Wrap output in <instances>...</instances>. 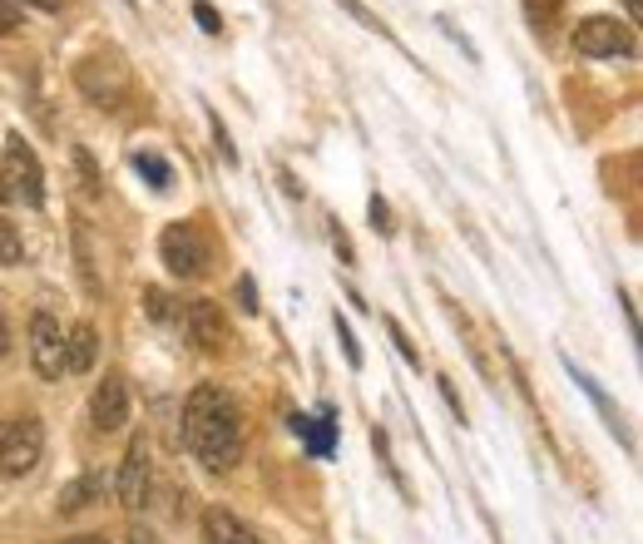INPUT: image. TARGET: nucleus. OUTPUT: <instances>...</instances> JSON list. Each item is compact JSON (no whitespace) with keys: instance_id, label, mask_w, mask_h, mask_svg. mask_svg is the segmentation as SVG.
Wrapping results in <instances>:
<instances>
[{"instance_id":"nucleus-22","label":"nucleus","mask_w":643,"mask_h":544,"mask_svg":"<svg viewBox=\"0 0 643 544\" xmlns=\"http://www.w3.org/2000/svg\"><path fill=\"white\" fill-rule=\"evenodd\" d=\"M15 25H20V5L15 0H0V35H10Z\"/></svg>"},{"instance_id":"nucleus-13","label":"nucleus","mask_w":643,"mask_h":544,"mask_svg":"<svg viewBox=\"0 0 643 544\" xmlns=\"http://www.w3.org/2000/svg\"><path fill=\"white\" fill-rule=\"evenodd\" d=\"M99 495H104V475H99V470L79 475L75 485H65V490H59V514H75V510H85V504H95Z\"/></svg>"},{"instance_id":"nucleus-11","label":"nucleus","mask_w":643,"mask_h":544,"mask_svg":"<svg viewBox=\"0 0 643 544\" xmlns=\"http://www.w3.org/2000/svg\"><path fill=\"white\" fill-rule=\"evenodd\" d=\"M198 530H203V544H263L253 524H247L243 514H233L228 504H208Z\"/></svg>"},{"instance_id":"nucleus-28","label":"nucleus","mask_w":643,"mask_h":544,"mask_svg":"<svg viewBox=\"0 0 643 544\" xmlns=\"http://www.w3.org/2000/svg\"><path fill=\"white\" fill-rule=\"evenodd\" d=\"M59 544H109L104 534H79V540H59Z\"/></svg>"},{"instance_id":"nucleus-30","label":"nucleus","mask_w":643,"mask_h":544,"mask_svg":"<svg viewBox=\"0 0 643 544\" xmlns=\"http://www.w3.org/2000/svg\"><path fill=\"white\" fill-rule=\"evenodd\" d=\"M30 5H40V10H59V0H30Z\"/></svg>"},{"instance_id":"nucleus-23","label":"nucleus","mask_w":643,"mask_h":544,"mask_svg":"<svg viewBox=\"0 0 643 544\" xmlns=\"http://www.w3.org/2000/svg\"><path fill=\"white\" fill-rule=\"evenodd\" d=\"M342 5H346V10H352V15H356V20H362V25H366V30H386V25H381V20H376V15H372V10H366V5H362V0H342Z\"/></svg>"},{"instance_id":"nucleus-20","label":"nucleus","mask_w":643,"mask_h":544,"mask_svg":"<svg viewBox=\"0 0 643 544\" xmlns=\"http://www.w3.org/2000/svg\"><path fill=\"white\" fill-rule=\"evenodd\" d=\"M193 15H198V25H203L208 35H218V30H223V20H218V10L208 5V0H193Z\"/></svg>"},{"instance_id":"nucleus-17","label":"nucleus","mask_w":643,"mask_h":544,"mask_svg":"<svg viewBox=\"0 0 643 544\" xmlns=\"http://www.w3.org/2000/svg\"><path fill=\"white\" fill-rule=\"evenodd\" d=\"M134 164H138V174H148V178H154V188H168V164H164V158H158V154H138Z\"/></svg>"},{"instance_id":"nucleus-21","label":"nucleus","mask_w":643,"mask_h":544,"mask_svg":"<svg viewBox=\"0 0 643 544\" xmlns=\"http://www.w3.org/2000/svg\"><path fill=\"white\" fill-rule=\"evenodd\" d=\"M75 164H79V174H85V188H89V193H99V174H95V164H89L85 148H75Z\"/></svg>"},{"instance_id":"nucleus-4","label":"nucleus","mask_w":643,"mask_h":544,"mask_svg":"<svg viewBox=\"0 0 643 544\" xmlns=\"http://www.w3.org/2000/svg\"><path fill=\"white\" fill-rule=\"evenodd\" d=\"M75 79H79V89H85V95L95 99V104H104V109H114L119 99L129 95V65L114 55V49H109V55H89V59H79Z\"/></svg>"},{"instance_id":"nucleus-25","label":"nucleus","mask_w":643,"mask_h":544,"mask_svg":"<svg viewBox=\"0 0 643 544\" xmlns=\"http://www.w3.org/2000/svg\"><path fill=\"white\" fill-rule=\"evenodd\" d=\"M237 302H243V312H257V292H253V277H243V282H237Z\"/></svg>"},{"instance_id":"nucleus-7","label":"nucleus","mask_w":643,"mask_h":544,"mask_svg":"<svg viewBox=\"0 0 643 544\" xmlns=\"http://www.w3.org/2000/svg\"><path fill=\"white\" fill-rule=\"evenodd\" d=\"M574 49L589 59H609V55H633V35L629 25H619L613 15H589L574 25Z\"/></svg>"},{"instance_id":"nucleus-14","label":"nucleus","mask_w":643,"mask_h":544,"mask_svg":"<svg viewBox=\"0 0 643 544\" xmlns=\"http://www.w3.org/2000/svg\"><path fill=\"white\" fill-rule=\"evenodd\" d=\"M75 253H79V277H85V287L89 292H99V273H95V253H89L85 223H75Z\"/></svg>"},{"instance_id":"nucleus-5","label":"nucleus","mask_w":643,"mask_h":544,"mask_svg":"<svg viewBox=\"0 0 643 544\" xmlns=\"http://www.w3.org/2000/svg\"><path fill=\"white\" fill-rule=\"evenodd\" d=\"M184 332H188V342L208 356H223L228 346H233V326H228L223 307H218L213 297H198V302L184 307Z\"/></svg>"},{"instance_id":"nucleus-2","label":"nucleus","mask_w":643,"mask_h":544,"mask_svg":"<svg viewBox=\"0 0 643 544\" xmlns=\"http://www.w3.org/2000/svg\"><path fill=\"white\" fill-rule=\"evenodd\" d=\"M45 460V425L40 415H5L0 421V475L5 480H25L35 465Z\"/></svg>"},{"instance_id":"nucleus-6","label":"nucleus","mask_w":643,"mask_h":544,"mask_svg":"<svg viewBox=\"0 0 643 544\" xmlns=\"http://www.w3.org/2000/svg\"><path fill=\"white\" fill-rule=\"evenodd\" d=\"M114 495L129 514H138L154 495V455H148V441H134L124 451V465H119V480H114Z\"/></svg>"},{"instance_id":"nucleus-32","label":"nucleus","mask_w":643,"mask_h":544,"mask_svg":"<svg viewBox=\"0 0 643 544\" xmlns=\"http://www.w3.org/2000/svg\"><path fill=\"white\" fill-rule=\"evenodd\" d=\"M0 198H10V184H5V174H0Z\"/></svg>"},{"instance_id":"nucleus-16","label":"nucleus","mask_w":643,"mask_h":544,"mask_svg":"<svg viewBox=\"0 0 643 544\" xmlns=\"http://www.w3.org/2000/svg\"><path fill=\"white\" fill-rule=\"evenodd\" d=\"M297 431L307 435V445H312L317 455H326V451H332V425H312V421H297Z\"/></svg>"},{"instance_id":"nucleus-26","label":"nucleus","mask_w":643,"mask_h":544,"mask_svg":"<svg viewBox=\"0 0 643 544\" xmlns=\"http://www.w3.org/2000/svg\"><path fill=\"white\" fill-rule=\"evenodd\" d=\"M124 544H164V540H158V534L148 530V524H134V530H129V540H124Z\"/></svg>"},{"instance_id":"nucleus-10","label":"nucleus","mask_w":643,"mask_h":544,"mask_svg":"<svg viewBox=\"0 0 643 544\" xmlns=\"http://www.w3.org/2000/svg\"><path fill=\"white\" fill-rule=\"evenodd\" d=\"M89 421H95V431H124L129 425V386H124V376H104V381L95 386V396H89Z\"/></svg>"},{"instance_id":"nucleus-8","label":"nucleus","mask_w":643,"mask_h":544,"mask_svg":"<svg viewBox=\"0 0 643 544\" xmlns=\"http://www.w3.org/2000/svg\"><path fill=\"white\" fill-rule=\"evenodd\" d=\"M5 164H10V174H5L10 193H15V198H25L30 208H40V203H45V168H40L35 148H30L20 134H10V144H5Z\"/></svg>"},{"instance_id":"nucleus-18","label":"nucleus","mask_w":643,"mask_h":544,"mask_svg":"<svg viewBox=\"0 0 643 544\" xmlns=\"http://www.w3.org/2000/svg\"><path fill=\"white\" fill-rule=\"evenodd\" d=\"M524 10H530L534 30H550V20L559 15V0H524Z\"/></svg>"},{"instance_id":"nucleus-15","label":"nucleus","mask_w":643,"mask_h":544,"mask_svg":"<svg viewBox=\"0 0 643 544\" xmlns=\"http://www.w3.org/2000/svg\"><path fill=\"white\" fill-rule=\"evenodd\" d=\"M20 257H25V243H20L15 223H10V218H0V263H5V267H15Z\"/></svg>"},{"instance_id":"nucleus-27","label":"nucleus","mask_w":643,"mask_h":544,"mask_svg":"<svg viewBox=\"0 0 643 544\" xmlns=\"http://www.w3.org/2000/svg\"><path fill=\"white\" fill-rule=\"evenodd\" d=\"M372 218H376V227H381V233H391V208H386L381 198H372Z\"/></svg>"},{"instance_id":"nucleus-1","label":"nucleus","mask_w":643,"mask_h":544,"mask_svg":"<svg viewBox=\"0 0 643 544\" xmlns=\"http://www.w3.org/2000/svg\"><path fill=\"white\" fill-rule=\"evenodd\" d=\"M184 445L193 460L213 475H228L243 460V411H237L233 391L223 386H198L184 401Z\"/></svg>"},{"instance_id":"nucleus-24","label":"nucleus","mask_w":643,"mask_h":544,"mask_svg":"<svg viewBox=\"0 0 643 544\" xmlns=\"http://www.w3.org/2000/svg\"><path fill=\"white\" fill-rule=\"evenodd\" d=\"M213 138H218V154H223V164H237V154H233V144H228V129L213 119Z\"/></svg>"},{"instance_id":"nucleus-9","label":"nucleus","mask_w":643,"mask_h":544,"mask_svg":"<svg viewBox=\"0 0 643 544\" xmlns=\"http://www.w3.org/2000/svg\"><path fill=\"white\" fill-rule=\"evenodd\" d=\"M30 362L45 381H59L65 376V326L55 322L49 312L30 317Z\"/></svg>"},{"instance_id":"nucleus-29","label":"nucleus","mask_w":643,"mask_h":544,"mask_svg":"<svg viewBox=\"0 0 643 544\" xmlns=\"http://www.w3.org/2000/svg\"><path fill=\"white\" fill-rule=\"evenodd\" d=\"M10 352V326H5V317H0V356Z\"/></svg>"},{"instance_id":"nucleus-31","label":"nucleus","mask_w":643,"mask_h":544,"mask_svg":"<svg viewBox=\"0 0 643 544\" xmlns=\"http://www.w3.org/2000/svg\"><path fill=\"white\" fill-rule=\"evenodd\" d=\"M629 15H633V20L643 15V0H629Z\"/></svg>"},{"instance_id":"nucleus-19","label":"nucleus","mask_w":643,"mask_h":544,"mask_svg":"<svg viewBox=\"0 0 643 544\" xmlns=\"http://www.w3.org/2000/svg\"><path fill=\"white\" fill-rule=\"evenodd\" d=\"M144 312L158 317V322H168V317H174V307H168V292H164V287H148V292H144Z\"/></svg>"},{"instance_id":"nucleus-3","label":"nucleus","mask_w":643,"mask_h":544,"mask_svg":"<svg viewBox=\"0 0 643 544\" xmlns=\"http://www.w3.org/2000/svg\"><path fill=\"white\" fill-rule=\"evenodd\" d=\"M158 257H164V267L174 277H184V282L203 277L208 273V243H203V233H198V223H168L164 237H158Z\"/></svg>"},{"instance_id":"nucleus-12","label":"nucleus","mask_w":643,"mask_h":544,"mask_svg":"<svg viewBox=\"0 0 643 544\" xmlns=\"http://www.w3.org/2000/svg\"><path fill=\"white\" fill-rule=\"evenodd\" d=\"M95 356H99V332L89 322H79V326H69L65 332V371L69 376H85L89 366H95Z\"/></svg>"}]
</instances>
